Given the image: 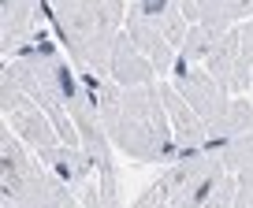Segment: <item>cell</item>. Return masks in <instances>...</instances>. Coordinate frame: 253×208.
Returning <instances> with one entry per match:
<instances>
[{
    "label": "cell",
    "mask_w": 253,
    "mask_h": 208,
    "mask_svg": "<svg viewBox=\"0 0 253 208\" xmlns=\"http://www.w3.org/2000/svg\"><path fill=\"white\" fill-rule=\"evenodd\" d=\"M82 82L89 86L97 112L104 119V130L123 156H130L138 164H171L179 156L171 119H168L164 97H160V82L123 89L112 78L89 74V71H82Z\"/></svg>",
    "instance_id": "obj_1"
},
{
    "label": "cell",
    "mask_w": 253,
    "mask_h": 208,
    "mask_svg": "<svg viewBox=\"0 0 253 208\" xmlns=\"http://www.w3.org/2000/svg\"><path fill=\"white\" fill-rule=\"evenodd\" d=\"M134 205H182V208H235V175L223 168L216 149L182 152L179 160L164 164V175L145 186Z\"/></svg>",
    "instance_id": "obj_2"
},
{
    "label": "cell",
    "mask_w": 253,
    "mask_h": 208,
    "mask_svg": "<svg viewBox=\"0 0 253 208\" xmlns=\"http://www.w3.org/2000/svg\"><path fill=\"white\" fill-rule=\"evenodd\" d=\"M0 112H4L8 127L15 130L34 152L48 149V145H56V141H63L60 130H56V123H52V115H48L45 108L26 93L8 71H0Z\"/></svg>",
    "instance_id": "obj_3"
},
{
    "label": "cell",
    "mask_w": 253,
    "mask_h": 208,
    "mask_svg": "<svg viewBox=\"0 0 253 208\" xmlns=\"http://www.w3.org/2000/svg\"><path fill=\"white\" fill-rule=\"evenodd\" d=\"M205 67L212 71V78L227 89L231 97L250 93L253 78V19L235 23L220 41H216L212 56L205 60Z\"/></svg>",
    "instance_id": "obj_4"
},
{
    "label": "cell",
    "mask_w": 253,
    "mask_h": 208,
    "mask_svg": "<svg viewBox=\"0 0 253 208\" xmlns=\"http://www.w3.org/2000/svg\"><path fill=\"white\" fill-rule=\"evenodd\" d=\"M168 78H171V86L179 89V97L205 123H216V119H220V112L227 108V101H231V93L212 78V71H209L205 64H186V60L175 56V67H171Z\"/></svg>",
    "instance_id": "obj_5"
},
{
    "label": "cell",
    "mask_w": 253,
    "mask_h": 208,
    "mask_svg": "<svg viewBox=\"0 0 253 208\" xmlns=\"http://www.w3.org/2000/svg\"><path fill=\"white\" fill-rule=\"evenodd\" d=\"M41 19H45L41 0H4L0 4V52L15 56L26 41L41 34Z\"/></svg>",
    "instance_id": "obj_6"
},
{
    "label": "cell",
    "mask_w": 253,
    "mask_h": 208,
    "mask_svg": "<svg viewBox=\"0 0 253 208\" xmlns=\"http://www.w3.org/2000/svg\"><path fill=\"white\" fill-rule=\"evenodd\" d=\"M160 97H164L168 119H171V134H175V145H179V156L182 152H194V149H209V123L182 101L179 89L171 82H160Z\"/></svg>",
    "instance_id": "obj_7"
},
{
    "label": "cell",
    "mask_w": 253,
    "mask_h": 208,
    "mask_svg": "<svg viewBox=\"0 0 253 208\" xmlns=\"http://www.w3.org/2000/svg\"><path fill=\"white\" fill-rule=\"evenodd\" d=\"M38 160L45 164L48 171H52L56 178H63V182L71 186L75 193L82 190V186L89 182V178L97 175V164L93 156H89L82 145H67V141H56L48 145V149H38Z\"/></svg>",
    "instance_id": "obj_8"
},
{
    "label": "cell",
    "mask_w": 253,
    "mask_h": 208,
    "mask_svg": "<svg viewBox=\"0 0 253 208\" xmlns=\"http://www.w3.org/2000/svg\"><path fill=\"white\" fill-rule=\"evenodd\" d=\"M38 164L41 160L30 156V145H26L11 127L0 134V201H4V205L15 197V190L26 182V175H30Z\"/></svg>",
    "instance_id": "obj_9"
},
{
    "label": "cell",
    "mask_w": 253,
    "mask_h": 208,
    "mask_svg": "<svg viewBox=\"0 0 253 208\" xmlns=\"http://www.w3.org/2000/svg\"><path fill=\"white\" fill-rule=\"evenodd\" d=\"M8 205H48V208H71V205H82V201L75 197V190L63 182V178H56L52 171L45 168V164H38V168L26 175V182L15 190V197H11Z\"/></svg>",
    "instance_id": "obj_10"
},
{
    "label": "cell",
    "mask_w": 253,
    "mask_h": 208,
    "mask_svg": "<svg viewBox=\"0 0 253 208\" xmlns=\"http://www.w3.org/2000/svg\"><path fill=\"white\" fill-rule=\"evenodd\" d=\"M108 78L116 82V86H145V82H157V67L149 64V56H145L142 48L130 41V34L119 30L116 45H112V64H108Z\"/></svg>",
    "instance_id": "obj_11"
},
{
    "label": "cell",
    "mask_w": 253,
    "mask_h": 208,
    "mask_svg": "<svg viewBox=\"0 0 253 208\" xmlns=\"http://www.w3.org/2000/svg\"><path fill=\"white\" fill-rule=\"evenodd\" d=\"M123 30L130 34V41H134V45L142 48L145 56H149V64L157 67V74H171L175 56H179V48H175L171 41L164 37V30H157V26H153L145 15H138V11H126Z\"/></svg>",
    "instance_id": "obj_12"
},
{
    "label": "cell",
    "mask_w": 253,
    "mask_h": 208,
    "mask_svg": "<svg viewBox=\"0 0 253 208\" xmlns=\"http://www.w3.org/2000/svg\"><path fill=\"white\" fill-rule=\"evenodd\" d=\"M246 130H253V101H246V97L238 93V97L227 101L220 119L209 123V149H216L220 141H227V138H235V134H246Z\"/></svg>",
    "instance_id": "obj_13"
},
{
    "label": "cell",
    "mask_w": 253,
    "mask_h": 208,
    "mask_svg": "<svg viewBox=\"0 0 253 208\" xmlns=\"http://www.w3.org/2000/svg\"><path fill=\"white\" fill-rule=\"evenodd\" d=\"M182 15H186V23L194 26H209V30L216 34H227L231 26V11H227V0H182Z\"/></svg>",
    "instance_id": "obj_14"
},
{
    "label": "cell",
    "mask_w": 253,
    "mask_h": 208,
    "mask_svg": "<svg viewBox=\"0 0 253 208\" xmlns=\"http://www.w3.org/2000/svg\"><path fill=\"white\" fill-rule=\"evenodd\" d=\"M216 152H220L223 168H227L231 175H250V171H253V130L220 141V145H216Z\"/></svg>",
    "instance_id": "obj_15"
},
{
    "label": "cell",
    "mask_w": 253,
    "mask_h": 208,
    "mask_svg": "<svg viewBox=\"0 0 253 208\" xmlns=\"http://www.w3.org/2000/svg\"><path fill=\"white\" fill-rule=\"evenodd\" d=\"M223 34H216V30H209V26H190L186 30V37H182V45H179V60H186V64H205L209 56H212V48H216V41H220Z\"/></svg>",
    "instance_id": "obj_16"
},
{
    "label": "cell",
    "mask_w": 253,
    "mask_h": 208,
    "mask_svg": "<svg viewBox=\"0 0 253 208\" xmlns=\"http://www.w3.org/2000/svg\"><path fill=\"white\" fill-rule=\"evenodd\" d=\"M235 208H253V171L235 175Z\"/></svg>",
    "instance_id": "obj_17"
},
{
    "label": "cell",
    "mask_w": 253,
    "mask_h": 208,
    "mask_svg": "<svg viewBox=\"0 0 253 208\" xmlns=\"http://www.w3.org/2000/svg\"><path fill=\"white\" fill-rule=\"evenodd\" d=\"M227 11L231 23H246V19H253V0H227Z\"/></svg>",
    "instance_id": "obj_18"
}]
</instances>
